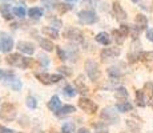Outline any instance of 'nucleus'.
Returning <instances> with one entry per match:
<instances>
[{"mask_svg":"<svg viewBox=\"0 0 153 133\" xmlns=\"http://www.w3.org/2000/svg\"><path fill=\"white\" fill-rule=\"evenodd\" d=\"M85 72H87V76L89 77V80H92V81H97L100 76H101V72L99 69V64L92 59H88L85 61Z\"/></svg>","mask_w":153,"mask_h":133,"instance_id":"nucleus-1","label":"nucleus"},{"mask_svg":"<svg viewBox=\"0 0 153 133\" xmlns=\"http://www.w3.org/2000/svg\"><path fill=\"white\" fill-rule=\"evenodd\" d=\"M77 17H79V22H80L81 24H87V25L93 24V23H96L99 20V16L91 10L80 11V12L77 13Z\"/></svg>","mask_w":153,"mask_h":133,"instance_id":"nucleus-2","label":"nucleus"},{"mask_svg":"<svg viewBox=\"0 0 153 133\" xmlns=\"http://www.w3.org/2000/svg\"><path fill=\"white\" fill-rule=\"evenodd\" d=\"M15 117H16V109H15L13 104H11V103L3 104L1 108H0V119L11 121V120H13Z\"/></svg>","mask_w":153,"mask_h":133,"instance_id":"nucleus-3","label":"nucleus"},{"mask_svg":"<svg viewBox=\"0 0 153 133\" xmlns=\"http://www.w3.org/2000/svg\"><path fill=\"white\" fill-rule=\"evenodd\" d=\"M64 37L73 43H83L84 41V35L79 28H68L64 32Z\"/></svg>","mask_w":153,"mask_h":133,"instance_id":"nucleus-4","label":"nucleus"},{"mask_svg":"<svg viewBox=\"0 0 153 133\" xmlns=\"http://www.w3.org/2000/svg\"><path fill=\"white\" fill-rule=\"evenodd\" d=\"M79 106L83 109L85 113H89V114L96 113L99 109L96 103H93L92 100H89V99H85V97H81V99L79 100Z\"/></svg>","mask_w":153,"mask_h":133,"instance_id":"nucleus-5","label":"nucleus"},{"mask_svg":"<svg viewBox=\"0 0 153 133\" xmlns=\"http://www.w3.org/2000/svg\"><path fill=\"white\" fill-rule=\"evenodd\" d=\"M100 117L108 124H116V123H119V120H120L119 114H117V112H114L113 108H105L104 111L101 112Z\"/></svg>","mask_w":153,"mask_h":133,"instance_id":"nucleus-6","label":"nucleus"},{"mask_svg":"<svg viewBox=\"0 0 153 133\" xmlns=\"http://www.w3.org/2000/svg\"><path fill=\"white\" fill-rule=\"evenodd\" d=\"M24 59L22 55H19V53H11V55L7 56V59H5V61H7L10 65H13V67H20L23 68V63H24Z\"/></svg>","mask_w":153,"mask_h":133,"instance_id":"nucleus-7","label":"nucleus"},{"mask_svg":"<svg viewBox=\"0 0 153 133\" xmlns=\"http://www.w3.org/2000/svg\"><path fill=\"white\" fill-rule=\"evenodd\" d=\"M1 51L4 53H8L13 48V39L7 33H1Z\"/></svg>","mask_w":153,"mask_h":133,"instance_id":"nucleus-8","label":"nucleus"},{"mask_svg":"<svg viewBox=\"0 0 153 133\" xmlns=\"http://www.w3.org/2000/svg\"><path fill=\"white\" fill-rule=\"evenodd\" d=\"M120 53H121L120 48H104L100 52V57H101L102 60H109V59L117 57Z\"/></svg>","mask_w":153,"mask_h":133,"instance_id":"nucleus-9","label":"nucleus"},{"mask_svg":"<svg viewBox=\"0 0 153 133\" xmlns=\"http://www.w3.org/2000/svg\"><path fill=\"white\" fill-rule=\"evenodd\" d=\"M17 49L22 53H25V55H33L35 53V45L29 41H19L17 43Z\"/></svg>","mask_w":153,"mask_h":133,"instance_id":"nucleus-10","label":"nucleus"},{"mask_svg":"<svg viewBox=\"0 0 153 133\" xmlns=\"http://www.w3.org/2000/svg\"><path fill=\"white\" fill-rule=\"evenodd\" d=\"M113 13L114 16H116V19L119 20V22H124V20H126V12L124 10H123L121 4H120L119 1H114L113 3Z\"/></svg>","mask_w":153,"mask_h":133,"instance_id":"nucleus-11","label":"nucleus"},{"mask_svg":"<svg viewBox=\"0 0 153 133\" xmlns=\"http://www.w3.org/2000/svg\"><path fill=\"white\" fill-rule=\"evenodd\" d=\"M139 60H141L149 69H153V52H140Z\"/></svg>","mask_w":153,"mask_h":133,"instance_id":"nucleus-12","label":"nucleus"},{"mask_svg":"<svg viewBox=\"0 0 153 133\" xmlns=\"http://www.w3.org/2000/svg\"><path fill=\"white\" fill-rule=\"evenodd\" d=\"M5 80H7V81H5V84L10 85V87L12 88L13 91H20V88H22V81H20L19 79L15 77L13 73H12V75H10V77L7 76Z\"/></svg>","mask_w":153,"mask_h":133,"instance_id":"nucleus-13","label":"nucleus"},{"mask_svg":"<svg viewBox=\"0 0 153 133\" xmlns=\"http://www.w3.org/2000/svg\"><path fill=\"white\" fill-rule=\"evenodd\" d=\"M12 10L13 8L11 7L10 4H7V3H4V4L0 5V13H1V16L4 17L5 20H12Z\"/></svg>","mask_w":153,"mask_h":133,"instance_id":"nucleus-14","label":"nucleus"},{"mask_svg":"<svg viewBox=\"0 0 153 133\" xmlns=\"http://www.w3.org/2000/svg\"><path fill=\"white\" fill-rule=\"evenodd\" d=\"M75 88L77 89V92H80L81 94H85V93H88L89 92V89H88V87L84 84V77L83 76H79L77 79L75 80Z\"/></svg>","mask_w":153,"mask_h":133,"instance_id":"nucleus-15","label":"nucleus"},{"mask_svg":"<svg viewBox=\"0 0 153 133\" xmlns=\"http://www.w3.org/2000/svg\"><path fill=\"white\" fill-rule=\"evenodd\" d=\"M48 108L51 109L52 112H55V113H57V112L60 111L61 101H60V99H59V96H52L51 97V100L48 101Z\"/></svg>","mask_w":153,"mask_h":133,"instance_id":"nucleus-16","label":"nucleus"},{"mask_svg":"<svg viewBox=\"0 0 153 133\" xmlns=\"http://www.w3.org/2000/svg\"><path fill=\"white\" fill-rule=\"evenodd\" d=\"M95 39H96V41H97V43L102 44V45H109L111 41H112L111 36L107 33V32H100V33L96 35Z\"/></svg>","mask_w":153,"mask_h":133,"instance_id":"nucleus-17","label":"nucleus"},{"mask_svg":"<svg viewBox=\"0 0 153 133\" xmlns=\"http://www.w3.org/2000/svg\"><path fill=\"white\" fill-rule=\"evenodd\" d=\"M136 25L139 27V28L143 31V29H146V27H148V19H146V16L145 15H143V13H139V15H136Z\"/></svg>","mask_w":153,"mask_h":133,"instance_id":"nucleus-18","label":"nucleus"},{"mask_svg":"<svg viewBox=\"0 0 153 133\" xmlns=\"http://www.w3.org/2000/svg\"><path fill=\"white\" fill-rule=\"evenodd\" d=\"M36 79L44 85L53 84V82H52V75H49V73H36Z\"/></svg>","mask_w":153,"mask_h":133,"instance_id":"nucleus-19","label":"nucleus"},{"mask_svg":"<svg viewBox=\"0 0 153 133\" xmlns=\"http://www.w3.org/2000/svg\"><path fill=\"white\" fill-rule=\"evenodd\" d=\"M116 109L121 113H126V112H131L133 109V105L131 104L129 101H120L119 104L116 105Z\"/></svg>","mask_w":153,"mask_h":133,"instance_id":"nucleus-20","label":"nucleus"},{"mask_svg":"<svg viewBox=\"0 0 153 133\" xmlns=\"http://www.w3.org/2000/svg\"><path fill=\"white\" fill-rule=\"evenodd\" d=\"M42 32L47 37H51V39H59V32L57 29L52 28V27H44L42 29Z\"/></svg>","mask_w":153,"mask_h":133,"instance_id":"nucleus-21","label":"nucleus"},{"mask_svg":"<svg viewBox=\"0 0 153 133\" xmlns=\"http://www.w3.org/2000/svg\"><path fill=\"white\" fill-rule=\"evenodd\" d=\"M136 104L139 106L146 105V96H145V92H144V91H141V89L136 91Z\"/></svg>","mask_w":153,"mask_h":133,"instance_id":"nucleus-22","label":"nucleus"},{"mask_svg":"<svg viewBox=\"0 0 153 133\" xmlns=\"http://www.w3.org/2000/svg\"><path fill=\"white\" fill-rule=\"evenodd\" d=\"M28 16L31 19H40L43 16V8H39V7H32L28 10Z\"/></svg>","mask_w":153,"mask_h":133,"instance_id":"nucleus-23","label":"nucleus"},{"mask_svg":"<svg viewBox=\"0 0 153 133\" xmlns=\"http://www.w3.org/2000/svg\"><path fill=\"white\" fill-rule=\"evenodd\" d=\"M73 112H76V106H73V105H63L60 108V111L57 112V116H67V114H71V113H73Z\"/></svg>","mask_w":153,"mask_h":133,"instance_id":"nucleus-24","label":"nucleus"},{"mask_svg":"<svg viewBox=\"0 0 153 133\" xmlns=\"http://www.w3.org/2000/svg\"><path fill=\"white\" fill-rule=\"evenodd\" d=\"M39 43H40V47H42L44 51H47V52H52L56 48V47L53 45V43H52L51 40H48V39H40Z\"/></svg>","mask_w":153,"mask_h":133,"instance_id":"nucleus-25","label":"nucleus"},{"mask_svg":"<svg viewBox=\"0 0 153 133\" xmlns=\"http://www.w3.org/2000/svg\"><path fill=\"white\" fill-rule=\"evenodd\" d=\"M114 97H116L117 100H120V101H125V100L128 99V91H126L124 87L117 88L116 92H114Z\"/></svg>","mask_w":153,"mask_h":133,"instance_id":"nucleus-26","label":"nucleus"},{"mask_svg":"<svg viewBox=\"0 0 153 133\" xmlns=\"http://www.w3.org/2000/svg\"><path fill=\"white\" fill-rule=\"evenodd\" d=\"M144 92H145V96H148L149 105H153V82H146Z\"/></svg>","mask_w":153,"mask_h":133,"instance_id":"nucleus-27","label":"nucleus"},{"mask_svg":"<svg viewBox=\"0 0 153 133\" xmlns=\"http://www.w3.org/2000/svg\"><path fill=\"white\" fill-rule=\"evenodd\" d=\"M112 35H113V37H114V41H116L117 44H123L124 43V40H125V36L121 33V32L119 31V29H113L112 31Z\"/></svg>","mask_w":153,"mask_h":133,"instance_id":"nucleus-28","label":"nucleus"},{"mask_svg":"<svg viewBox=\"0 0 153 133\" xmlns=\"http://www.w3.org/2000/svg\"><path fill=\"white\" fill-rule=\"evenodd\" d=\"M63 91H64V93H65L68 97H75L76 94H77V89H76L75 87H72V85H71V84L65 85Z\"/></svg>","mask_w":153,"mask_h":133,"instance_id":"nucleus-29","label":"nucleus"},{"mask_svg":"<svg viewBox=\"0 0 153 133\" xmlns=\"http://www.w3.org/2000/svg\"><path fill=\"white\" fill-rule=\"evenodd\" d=\"M12 12H13V15H15L16 17L22 19V17H24V16H25V8H24V7H22V5H17V7H13Z\"/></svg>","mask_w":153,"mask_h":133,"instance_id":"nucleus-30","label":"nucleus"},{"mask_svg":"<svg viewBox=\"0 0 153 133\" xmlns=\"http://www.w3.org/2000/svg\"><path fill=\"white\" fill-rule=\"evenodd\" d=\"M61 133H75V124L73 123H65L61 126Z\"/></svg>","mask_w":153,"mask_h":133,"instance_id":"nucleus-31","label":"nucleus"},{"mask_svg":"<svg viewBox=\"0 0 153 133\" xmlns=\"http://www.w3.org/2000/svg\"><path fill=\"white\" fill-rule=\"evenodd\" d=\"M108 75H109V77H112V79H119L120 76H121V72H120L119 68L111 67L109 69H108Z\"/></svg>","mask_w":153,"mask_h":133,"instance_id":"nucleus-32","label":"nucleus"},{"mask_svg":"<svg viewBox=\"0 0 153 133\" xmlns=\"http://www.w3.org/2000/svg\"><path fill=\"white\" fill-rule=\"evenodd\" d=\"M126 126H128L129 129H131L132 132H139L140 131V125H139V123H134V121H132V120H126Z\"/></svg>","mask_w":153,"mask_h":133,"instance_id":"nucleus-33","label":"nucleus"},{"mask_svg":"<svg viewBox=\"0 0 153 133\" xmlns=\"http://www.w3.org/2000/svg\"><path fill=\"white\" fill-rule=\"evenodd\" d=\"M56 51H57V56H59V59H60L61 61L68 60V55H67L65 49H63L61 47H56Z\"/></svg>","mask_w":153,"mask_h":133,"instance_id":"nucleus-34","label":"nucleus"},{"mask_svg":"<svg viewBox=\"0 0 153 133\" xmlns=\"http://www.w3.org/2000/svg\"><path fill=\"white\" fill-rule=\"evenodd\" d=\"M27 106L29 109H36L37 108V100L33 96H28L27 97Z\"/></svg>","mask_w":153,"mask_h":133,"instance_id":"nucleus-35","label":"nucleus"},{"mask_svg":"<svg viewBox=\"0 0 153 133\" xmlns=\"http://www.w3.org/2000/svg\"><path fill=\"white\" fill-rule=\"evenodd\" d=\"M140 32H141V29L139 28V27H137V25H132V27H131V32H129V35L132 36V39H133V40H137V37H139Z\"/></svg>","mask_w":153,"mask_h":133,"instance_id":"nucleus-36","label":"nucleus"},{"mask_svg":"<svg viewBox=\"0 0 153 133\" xmlns=\"http://www.w3.org/2000/svg\"><path fill=\"white\" fill-rule=\"evenodd\" d=\"M57 71H59V73L63 75V76H71L72 75V69H69L68 67H59Z\"/></svg>","mask_w":153,"mask_h":133,"instance_id":"nucleus-37","label":"nucleus"},{"mask_svg":"<svg viewBox=\"0 0 153 133\" xmlns=\"http://www.w3.org/2000/svg\"><path fill=\"white\" fill-rule=\"evenodd\" d=\"M57 5H59L57 10H59V12H60V13H64V12L71 11L73 8V5H71V4H57Z\"/></svg>","mask_w":153,"mask_h":133,"instance_id":"nucleus-38","label":"nucleus"},{"mask_svg":"<svg viewBox=\"0 0 153 133\" xmlns=\"http://www.w3.org/2000/svg\"><path fill=\"white\" fill-rule=\"evenodd\" d=\"M119 31L121 32V33L126 37V36L129 35V32H131V27L126 25V24H121V25H120V28H119Z\"/></svg>","mask_w":153,"mask_h":133,"instance_id":"nucleus-39","label":"nucleus"},{"mask_svg":"<svg viewBox=\"0 0 153 133\" xmlns=\"http://www.w3.org/2000/svg\"><path fill=\"white\" fill-rule=\"evenodd\" d=\"M39 63L43 64L44 67H47V65L49 64V59L45 55H39Z\"/></svg>","mask_w":153,"mask_h":133,"instance_id":"nucleus-40","label":"nucleus"},{"mask_svg":"<svg viewBox=\"0 0 153 133\" xmlns=\"http://www.w3.org/2000/svg\"><path fill=\"white\" fill-rule=\"evenodd\" d=\"M44 5L48 8H53L55 5H57V3H56V0H43Z\"/></svg>","mask_w":153,"mask_h":133,"instance_id":"nucleus-41","label":"nucleus"},{"mask_svg":"<svg viewBox=\"0 0 153 133\" xmlns=\"http://www.w3.org/2000/svg\"><path fill=\"white\" fill-rule=\"evenodd\" d=\"M0 133H15L12 129H8V128H5L4 125H0Z\"/></svg>","mask_w":153,"mask_h":133,"instance_id":"nucleus-42","label":"nucleus"},{"mask_svg":"<svg viewBox=\"0 0 153 133\" xmlns=\"http://www.w3.org/2000/svg\"><path fill=\"white\" fill-rule=\"evenodd\" d=\"M146 37H148L149 41H152V43H153V28H151V29H148V31H146Z\"/></svg>","mask_w":153,"mask_h":133,"instance_id":"nucleus-43","label":"nucleus"},{"mask_svg":"<svg viewBox=\"0 0 153 133\" xmlns=\"http://www.w3.org/2000/svg\"><path fill=\"white\" fill-rule=\"evenodd\" d=\"M77 133H91V132L88 131L87 128H80V129H79V131H77Z\"/></svg>","mask_w":153,"mask_h":133,"instance_id":"nucleus-44","label":"nucleus"},{"mask_svg":"<svg viewBox=\"0 0 153 133\" xmlns=\"http://www.w3.org/2000/svg\"><path fill=\"white\" fill-rule=\"evenodd\" d=\"M96 133H108V131H104V129H102V131H99V132H96Z\"/></svg>","mask_w":153,"mask_h":133,"instance_id":"nucleus-45","label":"nucleus"},{"mask_svg":"<svg viewBox=\"0 0 153 133\" xmlns=\"http://www.w3.org/2000/svg\"><path fill=\"white\" fill-rule=\"evenodd\" d=\"M27 1H29V3H33V1H37V0H27Z\"/></svg>","mask_w":153,"mask_h":133,"instance_id":"nucleus-46","label":"nucleus"},{"mask_svg":"<svg viewBox=\"0 0 153 133\" xmlns=\"http://www.w3.org/2000/svg\"><path fill=\"white\" fill-rule=\"evenodd\" d=\"M3 79V73H1V71H0V80Z\"/></svg>","mask_w":153,"mask_h":133,"instance_id":"nucleus-47","label":"nucleus"},{"mask_svg":"<svg viewBox=\"0 0 153 133\" xmlns=\"http://www.w3.org/2000/svg\"><path fill=\"white\" fill-rule=\"evenodd\" d=\"M67 1H71V3H73V1H77V0H67Z\"/></svg>","mask_w":153,"mask_h":133,"instance_id":"nucleus-48","label":"nucleus"},{"mask_svg":"<svg viewBox=\"0 0 153 133\" xmlns=\"http://www.w3.org/2000/svg\"><path fill=\"white\" fill-rule=\"evenodd\" d=\"M132 1H133V3H139L140 0H132Z\"/></svg>","mask_w":153,"mask_h":133,"instance_id":"nucleus-49","label":"nucleus"},{"mask_svg":"<svg viewBox=\"0 0 153 133\" xmlns=\"http://www.w3.org/2000/svg\"><path fill=\"white\" fill-rule=\"evenodd\" d=\"M0 49H1V44H0Z\"/></svg>","mask_w":153,"mask_h":133,"instance_id":"nucleus-50","label":"nucleus"}]
</instances>
